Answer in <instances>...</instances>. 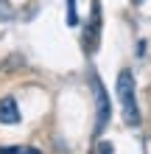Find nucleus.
Instances as JSON below:
<instances>
[{
  "label": "nucleus",
  "instance_id": "1",
  "mask_svg": "<svg viewBox=\"0 0 151 154\" xmlns=\"http://www.w3.org/2000/svg\"><path fill=\"white\" fill-rule=\"evenodd\" d=\"M118 98H120L123 121L129 126H140V106H137V95H134V76H131V70H120V76H118Z\"/></svg>",
  "mask_w": 151,
  "mask_h": 154
},
{
  "label": "nucleus",
  "instance_id": "2",
  "mask_svg": "<svg viewBox=\"0 0 151 154\" xmlns=\"http://www.w3.org/2000/svg\"><path fill=\"white\" fill-rule=\"evenodd\" d=\"M0 123H6V126L20 123V109H17L14 98H0Z\"/></svg>",
  "mask_w": 151,
  "mask_h": 154
},
{
  "label": "nucleus",
  "instance_id": "3",
  "mask_svg": "<svg viewBox=\"0 0 151 154\" xmlns=\"http://www.w3.org/2000/svg\"><path fill=\"white\" fill-rule=\"evenodd\" d=\"M95 90H98V126H106V121H109V101H106V93L101 90L98 81H95Z\"/></svg>",
  "mask_w": 151,
  "mask_h": 154
},
{
  "label": "nucleus",
  "instance_id": "4",
  "mask_svg": "<svg viewBox=\"0 0 151 154\" xmlns=\"http://www.w3.org/2000/svg\"><path fill=\"white\" fill-rule=\"evenodd\" d=\"M0 154H39V151L28 146H14V149H0Z\"/></svg>",
  "mask_w": 151,
  "mask_h": 154
},
{
  "label": "nucleus",
  "instance_id": "5",
  "mask_svg": "<svg viewBox=\"0 0 151 154\" xmlns=\"http://www.w3.org/2000/svg\"><path fill=\"white\" fill-rule=\"evenodd\" d=\"M67 23L76 25L78 23V14H76V0H67Z\"/></svg>",
  "mask_w": 151,
  "mask_h": 154
}]
</instances>
